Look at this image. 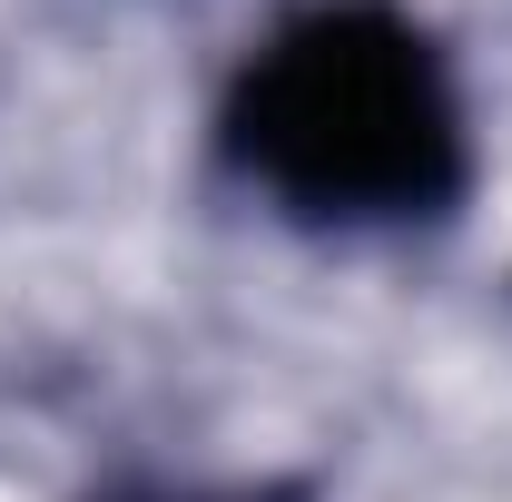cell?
<instances>
[{
	"instance_id": "obj_1",
	"label": "cell",
	"mask_w": 512,
	"mask_h": 502,
	"mask_svg": "<svg viewBox=\"0 0 512 502\" xmlns=\"http://www.w3.org/2000/svg\"><path fill=\"white\" fill-rule=\"evenodd\" d=\"M217 158L296 227H444L473 197V109L404 0H296L227 79Z\"/></svg>"
},
{
	"instance_id": "obj_2",
	"label": "cell",
	"mask_w": 512,
	"mask_h": 502,
	"mask_svg": "<svg viewBox=\"0 0 512 502\" xmlns=\"http://www.w3.org/2000/svg\"><path fill=\"white\" fill-rule=\"evenodd\" d=\"M99 502H296V493H276V483H119Z\"/></svg>"
}]
</instances>
